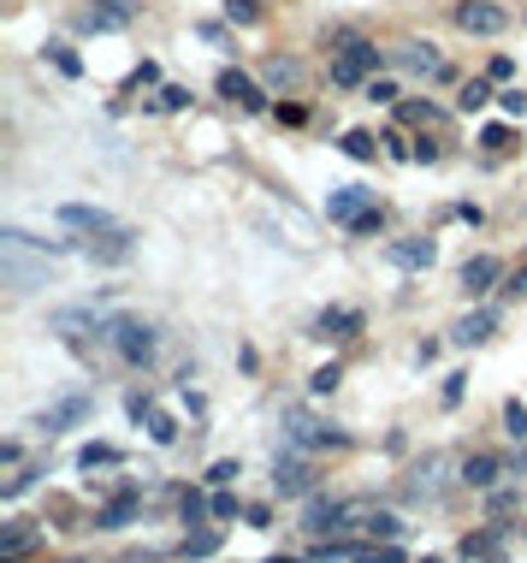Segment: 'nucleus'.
<instances>
[{
  "instance_id": "obj_29",
  "label": "nucleus",
  "mask_w": 527,
  "mask_h": 563,
  "mask_svg": "<svg viewBox=\"0 0 527 563\" xmlns=\"http://www.w3.org/2000/svg\"><path fill=\"white\" fill-rule=\"evenodd\" d=\"M509 291H527V273H516V279H509Z\"/></svg>"
},
{
  "instance_id": "obj_9",
  "label": "nucleus",
  "mask_w": 527,
  "mask_h": 563,
  "mask_svg": "<svg viewBox=\"0 0 527 563\" xmlns=\"http://www.w3.org/2000/svg\"><path fill=\"white\" fill-rule=\"evenodd\" d=\"M391 262H398V267H409V273H421V267H433V243L427 238H398V243H391Z\"/></svg>"
},
{
  "instance_id": "obj_11",
  "label": "nucleus",
  "mask_w": 527,
  "mask_h": 563,
  "mask_svg": "<svg viewBox=\"0 0 527 563\" xmlns=\"http://www.w3.org/2000/svg\"><path fill=\"white\" fill-rule=\"evenodd\" d=\"M90 255H95V262H125V255H130V232H125V226L95 232V238H90Z\"/></svg>"
},
{
  "instance_id": "obj_26",
  "label": "nucleus",
  "mask_w": 527,
  "mask_h": 563,
  "mask_svg": "<svg viewBox=\"0 0 527 563\" xmlns=\"http://www.w3.org/2000/svg\"><path fill=\"white\" fill-rule=\"evenodd\" d=\"M462 107H468V113L486 107V83H468V90H462Z\"/></svg>"
},
{
  "instance_id": "obj_12",
  "label": "nucleus",
  "mask_w": 527,
  "mask_h": 563,
  "mask_svg": "<svg viewBox=\"0 0 527 563\" xmlns=\"http://www.w3.org/2000/svg\"><path fill=\"white\" fill-rule=\"evenodd\" d=\"M273 486L297 498V493H309V486H314V474H309V463H297V457H290V463L279 457V469H273Z\"/></svg>"
},
{
  "instance_id": "obj_28",
  "label": "nucleus",
  "mask_w": 527,
  "mask_h": 563,
  "mask_svg": "<svg viewBox=\"0 0 527 563\" xmlns=\"http://www.w3.org/2000/svg\"><path fill=\"white\" fill-rule=\"evenodd\" d=\"M497 101H504V113H516V119H522V113H527V95H522V90H504V95H497Z\"/></svg>"
},
{
  "instance_id": "obj_21",
  "label": "nucleus",
  "mask_w": 527,
  "mask_h": 563,
  "mask_svg": "<svg viewBox=\"0 0 527 563\" xmlns=\"http://www.w3.org/2000/svg\"><path fill=\"white\" fill-rule=\"evenodd\" d=\"M344 154H356V161H374V137H368V131H350V137H344Z\"/></svg>"
},
{
  "instance_id": "obj_22",
  "label": "nucleus",
  "mask_w": 527,
  "mask_h": 563,
  "mask_svg": "<svg viewBox=\"0 0 527 563\" xmlns=\"http://www.w3.org/2000/svg\"><path fill=\"white\" fill-rule=\"evenodd\" d=\"M149 433H154L160 445H172V439H179V427H172V415H160V410H149Z\"/></svg>"
},
{
  "instance_id": "obj_7",
  "label": "nucleus",
  "mask_w": 527,
  "mask_h": 563,
  "mask_svg": "<svg viewBox=\"0 0 527 563\" xmlns=\"http://www.w3.org/2000/svg\"><path fill=\"white\" fill-rule=\"evenodd\" d=\"M60 220H66V226H78V232H90V238H95V232H107V226H119L107 208H90V202H66Z\"/></svg>"
},
{
  "instance_id": "obj_23",
  "label": "nucleus",
  "mask_w": 527,
  "mask_h": 563,
  "mask_svg": "<svg viewBox=\"0 0 527 563\" xmlns=\"http://www.w3.org/2000/svg\"><path fill=\"white\" fill-rule=\"evenodd\" d=\"M356 563H403L398 545H379V552H356Z\"/></svg>"
},
{
  "instance_id": "obj_5",
  "label": "nucleus",
  "mask_w": 527,
  "mask_h": 563,
  "mask_svg": "<svg viewBox=\"0 0 527 563\" xmlns=\"http://www.w3.org/2000/svg\"><path fill=\"white\" fill-rule=\"evenodd\" d=\"M332 220H339V226H356V232H374L379 214L368 208V196H362V191H339V196H332Z\"/></svg>"
},
{
  "instance_id": "obj_18",
  "label": "nucleus",
  "mask_w": 527,
  "mask_h": 563,
  "mask_svg": "<svg viewBox=\"0 0 527 563\" xmlns=\"http://www.w3.org/2000/svg\"><path fill=\"white\" fill-rule=\"evenodd\" d=\"M462 481H468V486H492V481H497V457H468V463H462Z\"/></svg>"
},
{
  "instance_id": "obj_6",
  "label": "nucleus",
  "mask_w": 527,
  "mask_h": 563,
  "mask_svg": "<svg viewBox=\"0 0 527 563\" xmlns=\"http://www.w3.org/2000/svg\"><path fill=\"white\" fill-rule=\"evenodd\" d=\"M137 19V0H90V24L95 31H125Z\"/></svg>"
},
{
  "instance_id": "obj_1",
  "label": "nucleus",
  "mask_w": 527,
  "mask_h": 563,
  "mask_svg": "<svg viewBox=\"0 0 527 563\" xmlns=\"http://www.w3.org/2000/svg\"><path fill=\"white\" fill-rule=\"evenodd\" d=\"M54 250L48 243H36L31 232H19V226H7L0 232V279L12 285V291H36V285H54Z\"/></svg>"
},
{
  "instance_id": "obj_4",
  "label": "nucleus",
  "mask_w": 527,
  "mask_h": 563,
  "mask_svg": "<svg viewBox=\"0 0 527 563\" xmlns=\"http://www.w3.org/2000/svg\"><path fill=\"white\" fill-rule=\"evenodd\" d=\"M368 71H379V48H374V42H344V54L332 60V78H339V83H362Z\"/></svg>"
},
{
  "instance_id": "obj_2",
  "label": "nucleus",
  "mask_w": 527,
  "mask_h": 563,
  "mask_svg": "<svg viewBox=\"0 0 527 563\" xmlns=\"http://www.w3.org/2000/svg\"><path fill=\"white\" fill-rule=\"evenodd\" d=\"M107 338L119 351V363H130V368H142L154 356V326H142V321H113Z\"/></svg>"
},
{
  "instance_id": "obj_30",
  "label": "nucleus",
  "mask_w": 527,
  "mask_h": 563,
  "mask_svg": "<svg viewBox=\"0 0 527 563\" xmlns=\"http://www.w3.org/2000/svg\"><path fill=\"white\" fill-rule=\"evenodd\" d=\"M267 563H297V558H267Z\"/></svg>"
},
{
  "instance_id": "obj_15",
  "label": "nucleus",
  "mask_w": 527,
  "mask_h": 563,
  "mask_svg": "<svg viewBox=\"0 0 527 563\" xmlns=\"http://www.w3.org/2000/svg\"><path fill=\"white\" fill-rule=\"evenodd\" d=\"M219 95H226V101H243V107H261V90L243 78V71H219Z\"/></svg>"
},
{
  "instance_id": "obj_17",
  "label": "nucleus",
  "mask_w": 527,
  "mask_h": 563,
  "mask_svg": "<svg viewBox=\"0 0 527 563\" xmlns=\"http://www.w3.org/2000/svg\"><path fill=\"white\" fill-rule=\"evenodd\" d=\"M267 83L273 90H302V66L297 60H267Z\"/></svg>"
},
{
  "instance_id": "obj_27",
  "label": "nucleus",
  "mask_w": 527,
  "mask_h": 563,
  "mask_svg": "<svg viewBox=\"0 0 527 563\" xmlns=\"http://www.w3.org/2000/svg\"><path fill=\"white\" fill-rule=\"evenodd\" d=\"M113 457H119V451H107V445H90V451H83V469H95V463H113Z\"/></svg>"
},
{
  "instance_id": "obj_14",
  "label": "nucleus",
  "mask_w": 527,
  "mask_h": 563,
  "mask_svg": "<svg viewBox=\"0 0 527 563\" xmlns=\"http://www.w3.org/2000/svg\"><path fill=\"white\" fill-rule=\"evenodd\" d=\"M492 279H497V262H492V255H474V262L462 267V291H468V297L492 291Z\"/></svg>"
},
{
  "instance_id": "obj_13",
  "label": "nucleus",
  "mask_w": 527,
  "mask_h": 563,
  "mask_svg": "<svg viewBox=\"0 0 527 563\" xmlns=\"http://www.w3.org/2000/svg\"><path fill=\"white\" fill-rule=\"evenodd\" d=\"M285 427H290V439H297V445H332V433L320 427L309 410H290V415H285Z\"/></svg>"
},
{
  "instance_id": "obj_24",
  "label": "nucleus",
  "mask_w": 527,
  "mask_h": 563,
  "mask_svg": "<svg viewBox=\"0 0 527 563\" xmlns=\"http://www.w3.org/2000/svg\"><path fill=\"white\" fill-rule=\"evenodd\" d=\"M480 142H486V149H492V154H504V149H509V142H516V137H509V131H504V125H492V131H486V137H480Z\"/></svg>"
},
{
  "instance_id": "obj_3",
  "label": "nucleus",
  "mask_w": 527,
  "mask_h": 563,
  "mask_svg": "<svg viewBox=\"0 0 527 563\" xmlns=\"http://www.w3.org/2000/svg\"><path fill=\"white\" fill-rule=\"evenodd\" d=\"M457 24H462L468 36H497V31L509 24V12L497 7V0H462V7H457Z\"/></svg>"
},
{
  "instance_id": "obj_16",
  "label": "nucleus",
  "mask_w": 527,
  "mask_h": 563,
  "mask_svg": "<svg viewBox=\"0 0 527 563\" xmlns=\"http://www.w3.org/2000/svg\"><path fill=\"white\" fill-rule=\"evenodd\" d=\"M450 338H457V344H486L492 338V314H468V321H457Z\"/></svg>"
},
{
  "instance_id": "obj_10",
  "label": "nucleus",
  "mask_w": 527,
  "mask_h": 563,
  "mask_svg": "<svg viewBox=\"0 0 527 563\" xmlns=\"http://www.w3.org/2000/svg\"><path fill=\"white\" fill-rule=\"evenodd\" d=\"M398 66H409L415 78H438V71H445V60H438L427 42H403V48H398Z\"/></svg>"
},
{
  "instance_id": "obj_31",
  "label": "nucleus",
  "mask_w": 527,
  "mask_h": 563,
  "mask_svg": "<svg viewBox=\"0 0 527 563\" xmlns=\"http://www.w3.org/2000/svg\"><path fill=\"white\" fill-rule=\"evenodd\" d=\"M427 563H433V558H427Z\"/></svg>"
},
{
  "instance_id": "obj_25",
  "label": "nucleus",
  "mask_w": 527,
  "mask_h": 563,
  "mask_svg": "<svg viewBox=\"0 0 527 563\" xmlns=\"http://www.w3.org/2000/svg\"><path fill=\"white\" fill-rule=\"evenodd\" d=\"M504 422H509V433H516V439H527V410H522V403H509Z\"/></svg>"
},
{
  "instance_id": "obj_20",
  "label": "nucleus",
  "mask_w": 527,
  "mask_h": 563,
  "mask_svg": "<svg viewBox=\"0 0 527 563\" xmlns=\"http://www.w3.org/2000/svg\"><path fill=\"white\" fill-rule=\"evenodd\" d=\"M78 415H83V398H66V403H54V410L42 415V427L60 433V422H78Z\"/></svg>"
},
{
  "instance_id": "obj_19",
  "label": "nucleus",
  "mask_w": 527,
  "mask_h": 563,
  "mask_svg": "<svg viewBox=\"0 0 527 563\" xmlns=\"http://www.w3.org/2000/svg\"><path fill=\"white\" fill-rule=\"evenodd\" d=\"M445 469H450L445 457H427V463L415 469V493H438V486H445V481H438V474H445Z\"/></svg>"
},
{
  "instance_id": "obj_8",
  "label": "nucleus",
  "mask_w": 527,
  "mask_h": 563,
  "mask_svg": "<svg viewBox=\"0 0 527 563\" xmlns=\"http://www.w3.org/2000/svg\"><path fill=\"white\" fill-rule=\"evenodd\" d=\"M113 321H101L95 309H60L54 314V332H66V338H83V332H107Z\"/></svg>"
}]
</instances>
